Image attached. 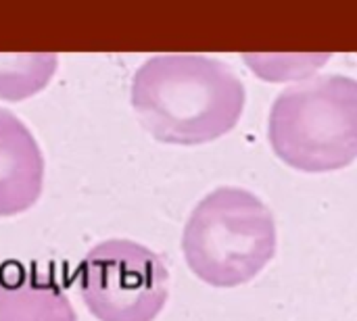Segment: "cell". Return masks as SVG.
Listing matches in <instances>:
<instances>
[{"label": "cell", "instance_id": "obj_5", "mask_svg": "<svg viewBox=\"0 0 357 321\" xmlns=\"http://www.w3.org/2000/svg\"><path fill=\"white\" fill-rule=\"evenodd\" d=\"M44 186V157L31 132L0 109V217L25 213Z\"/></svg>", "mask_w": 357, "mask_h": 321}, {"label": "cell", "instance_id": "obj_1", "mask_svg": "<svg viewBox=\"0 0 357 321\" xmlns=\"http://www.w3.org/2000/svg\"><path fill=\"white\" fill-rule=\"evenodd\" d=\"M132 107L159 142L205 144L238 123L245 86L222 61L201 54H159L136 71Z\"/></svg>", "mask_w": 357, "mask_h": 321}, {"label": "cell", "instance_id": "obj_7", "mask_svg": "<svg viewBox=\"0 0 357 321\" xmlns=\"http://www.w3.org/2000/svg\"><path fill=\"white\" fill-rule=\"evenodd\" d=\"M56 71L52 52H0V100H23L48 86Z\"/></svg>", "mask_w": 357, "mask_h": 321}, {"label": "cell", "instance_id": "obj_4", "mask_svg": "<svg viewBox=\"0 0 357 321\" xmlns=\"http://www.w3.org/2000/svg\"><path fill=\"white\" fill-rule=\"evenodd\" d=\"M167 284L159 255L130 240L94 246L79 274L82 299L98 321H153L167 301Z\"/></svg>", "mask_w": 357, "mask_h": 321}, {"label": "cell", "instance_id": "obj_6", "mask_svg": "<svg viewBox=\"0 0 357 321\" xmlns=\"http://www.w3.org/2000/svg\"><path fill=\"white\" fill-rule=\"evenodd\" d=\"M0 321H77V315L59 286L17 267V276H0Z\"/></svg>", "mask_w": 357, "mask_h": 321}, {"label": "cell", "instance_id": "obj_2", "mask_svg": "<svg viewBox=\"0 0 357 321\" xmlns=\"http://www.w3.org/2000/svg\"><path fill=\"white\" fill-rule=\"evenodd\" d=\"M182 251L199 280L215 288L247 284L276 253L274 217L251 192L218 188L188 217Z\"/></svg>", "mask_w": 357, "mask_h": 321}, {"label": "cell", "instance_id": "obj_3", "mask_svg": "<svg viewBox=\"0 0 357 321\" xmlns=\"http://www.w3.org/2000/svg\"><path fill=\"white\" fill-rule=\"evenodd\" d=\"M268 138L287 165L335 171L357 159V81L322 75L287 88L270 111Z\"/></svg>", "mask_w": 357, "mask_h": 321}]
</instances>
